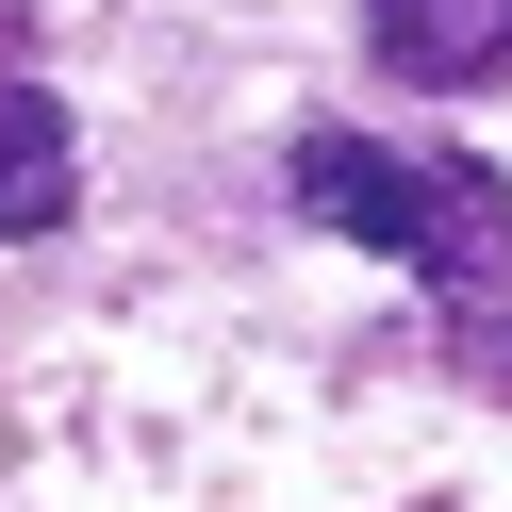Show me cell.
<instances>
[{
  "label": "cell",
  "mask_w": 512,
  "mask_h": 512,
  "mask_svg": "<svg viewBox=\"0 0 512 512\" xmlns=\"http://www.w3.org/2000/svg\"><path fill=\"white\" fill-rule=\"evenodd\" d=\"M298 215L347 232V248H397V265H430V281H463V265L512 248L496 166H463V149H380V133H314L298 149Z\"/></svg>",
  "instance_id": "obj_1"
},
{
  "label": "cell",
  "mask_w": 512,
  "mask_h": 512,
  "mask_svg": "<svg viewBox=\"0 0 512 512\" xmlns=\"http://www.w3.org/2000/svg\"><path fill=\"white\" fill-rule=\"evenodd\" d=\"M67 182H83V133L50 83H0V232H67Z\"/></svg>",
  "instance_id": "obj_2"
},
{
  "label": "cell",
  "mask_w": 512,
  "mask_h": 512,
  "mask_svg": "<svg viewBox=\"0 0 512 512\" xmlns=\"http://www.w3.org/2000/svg\"><path fill=\"white\" fill-rule=\"evenodd\" d=\"M380 50L413 83H479V67H512V0H380Z\"/></svg>",
  "instance_id": "obj_3"
},
{
  "label": "cell",
  "mask_w": 512,
  "mask_h": 512,
  "mask_svg": "<svg viewBox=\"0 0 512 512\" xmlns=\"http://www.w3.org/2000/svg\"><path fill=\"white\" fill-rule=\"evenodd\" d=\"M446 347H463V380H479V397H512V314H463Z\"/></svg>",
  "instance_id": "obj_4"
}]
</instances>
